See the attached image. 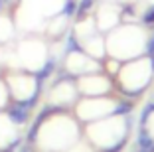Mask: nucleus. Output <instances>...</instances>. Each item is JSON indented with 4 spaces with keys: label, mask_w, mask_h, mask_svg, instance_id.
Returning a JSON list of instances; mask_svg holds the SVG:
<instances>
[{
    "label": "nucleus",
    "mask_w": 154,
    "mask_h": 152,
    "mask_svg": "<svg viewBox=\"0 0 154 152\" xmlns=\"http://www.w3.org/2000/svg\"><path fill=\"white\" fill-rule=\"evenodd\" d=\"M6 116H8V121L16 126H22L26 123H30V111L26 107H22L20 103L16 101H10L8 107H6Z\"/></svg>",
    "instance_id": "nucleus-1"
},
{
    "label": "nucleus",
    "mask_w": 154,
    "mask_h": 152,
    "mask_svg": "<svg viewBox=\"0 0 154 152\" xmlns=\"http://www.w3.org/2000/svg\"><path fill=\"white\" fill-rule=\"evenodd\" d=\"M83 51H85V48L81 45V42H79V38H77L75 28H71V30L67 32V40H65V55L83 54Z\"/></svg>",
    "instance_id": "nucleus-2"
},
{
    "label": "nucleus",
    "mask_w": 154,
    "mask_h": 152,
    "mask_svg": "<svg viewBox=\"0 0 154 152\" xmlns=\"http://www.w3.org/2000/svg\"><path fill=\"white\" fill-rule=\"evenodd\" d=\"M55 65H57L55 57H48V59L44 61V65H42L38 71H34V73H32L34 79H36V81H42V83H44V81H48V79L51 77V73H54Z\"/></svg>",
    "instance_id": "nucleus-3"
},
{
    "label": "nucleus",
    "mask_w": 154,
    "mask_h": 152,
    "mask_svg": "<svg viewBox=\"0 0 154 152\" xmlns=\"http://www.w3.org/2000/svg\"><path fill=\"white\" fill-rule=\"evenodd\" d=\"M136 144H138V148H142L146 152H154V136L148 132V129H138Z\"/></svg>",
    "instance_id": "nucleus-4"
},
{
    "label": "nucleus",
    "mask_w": 154,
    "mask_h": 152,
    "mask_svg": "<svg viewBox=\"0 0 154 152\" xmlns=\"http://www.w3.org/2000/svg\"><path fill=\"white\" fill-rule=\"evenodd\" d=\"M132 111H134V101L125 97V99H121L119 103L113 105V113H111V115L113 116H127V115H131Z\"/></svg>",
    "instance_id": "nucleus-5"
},
{
    "label": "nucleus",
    "mask_w": 154,
    "mask_h": 152,
    "mask_svg": "<svg viewBox=\"0 0 154 152\" xmlns=\"http://www.w3.org/2000/svg\"><path fill=\"white\" fill-rule=\"evenodd\" d=\"M95 2L97 0H79V2H77V12H75L77 22H81V20H85L87 16H89L93 6H95Z\"/></svg>",
    "instance_id": "nucleus-6"
},
{
    "label": "nucleus",
    "mask_w": 154,
    "mask_h": 152,
    "mask_svg": "<svg viewBox=\"0 0 154 152\" xmlns=\"http://www.w3.org/2000/svg\"><path fill=\"white\" fill-rule=\"evenodd\" d=\"M59 12L63 14L65 18H75V12H77V0H65Z\"/></svg>",
    "instance_id": "nucleus-7"
},
{
    "label": "nucleus",
    "mask_w": 154,
    "mask_h": 152,
    "mask_svg": "<svg viewBox=\"0 0 154 152\" xmlns=\"http://www.w3.org/2000/svg\"><path fill=\"white\" fill-rule=\"evenodd\" d=\"M140 22L144 24V26H148V28H154V4H150L148 8L142 12Z\"/></svg>",
    "instance_id": "nucleus-8"
},
{
    "label": "nucleus",
    "mask_w": 154,
    "mask_h": 152,
    "mask_svg": "<svg viewBox=\"0 0 154 152\" xmlns=\"http://www.w3.org/2000/svg\"><path fill=\"white\" fill-rule=\"evenodd\" d=\"M144 51L148 57H154V34L146 40V45H144Z\"/></svg>",
    "instance_id": "nucleus-9"
},
{
    "label": "nucleus",
    "mask_w": 154,
    "mask_h": 152,
    "mask_svg": "<svg viewBox=\"0 0 154 152\" xmlns=\"http://www.w3.org/2000/svg\"><path fill=\"white\" fill-rule=\"evenodd\" d=\"M20 152H32V144H28V142H24L22 146H20Z\"/></svg>",
    "instance_id": "nucleus-10"
},
{
    "label": "nucleus",
    "mask_w": 154,
    "mask_h": 152,
    "mask_svg": "<svg viewBox=\"0 0 154 152\" xmlns=\"http://www.w3.org/2000/svg\"><path fill=\"white\" fill-rule=\"evenodd\" d=\"M8 2H10V0H0V12H2V8H4Z\"/></svg>",
    "instance_id": "nucleus-11"
}]
</instances>
